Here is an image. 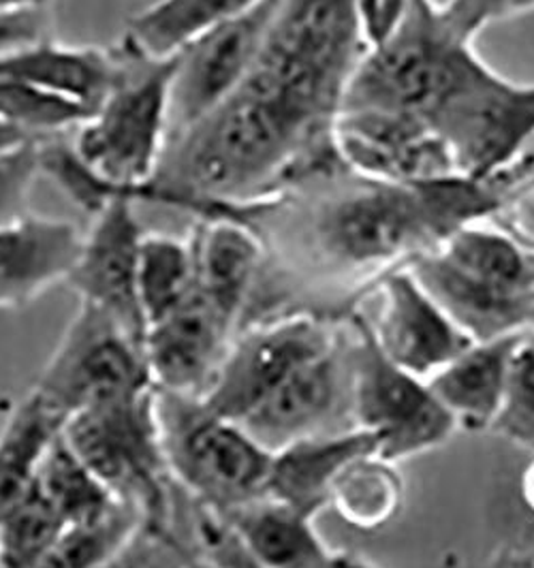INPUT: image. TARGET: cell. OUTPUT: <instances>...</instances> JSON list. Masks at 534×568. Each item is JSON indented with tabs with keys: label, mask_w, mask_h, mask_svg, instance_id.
Masks as SVG:
<instances>
[{
	"label": "cell",
	"mask_w": 534,
	"mask_h": 568,
	"mask_svg": "<svg viewBox=\"0 0 534 568\" xmlns=\"http://www.w3.org/2000/svg\"><path fill=\"white\" fill-rule=\"evenodd\" d=\"M282 195L293 203L274 200L291 214L309 263L328 276L355 278L360 297L387 272L487 221L498 201L466 175L400 184L349 165Z\"/></svg>",
	"instance_id": "obj_1"
},
{
	"label": "cell",
	"mask_w": 534,
	"mask_h": 568,
	"mask_svg": "<svg viewBox=\"0 0 534 568\" xmlns=\"http://www.w3.org/2000/svg\"><path fill=\"white\" fill-rule=\"evenodd\" d=\"M406 270L475 342L534 327V255L494 227L460 229Z\"/></svg>",
	"instance_id": "obj_2"
},
{
	"label": "cell",
	"mask_w": 534,
	"mask_h": 568,
	"mask_svg": "<svg viewBox=\"0 0 534 568\" xmlns=\"http://www.w3.org/2000/svg\"><path fill=\"white\" fill-rule=\"evenodd\" d=\"M115 54L120 67L112 90L101 108L78 124L71 148L103 189L131 197L152 180L168 148L178 52L150 57L124 37Z\"/></svg>",
	"instance_id": "obj_3"
},
{
	"label": "cell",
	"mask_w": 534,
	"mask_h": 568,
	"mask_svg": "<svg viewBox=\"0 0 534 568\" xmlns=\"http://www.w3.org/2000/svg\"><path fill=\"white\" fill-rule=\"evenodd\" d=\"M478 62L471 41L447 29L432 0H409L394 34L360 60L342 112H402L430 122Z\"/></svg>",
	"instance_id": "obj_4"
},
{
	"label": "cell",
	"mask_w": 534,
	"mask_h": 568,
	"mask_svg": "<svg viewBox=\"0 0 534 568\" xmlns=\"http://www.w3.org/2000/svg\"><path fill=\"white\" fill-rule=\"evenodd\" d=\"M161 445L173 484L216 515L263 498L272 457L231 419L198 396L157 392Z\"/></svg>",
	"instance_id": "obj_5"
},
{
	"label": "cell",
	"mask_w": 534,
	"mask_h": 568,
	"mask_svg": "<svg viewBox=\"0 0 534 568\" xmlns=\"http://www.w3.org/2000/svg\"><path fill=\"white\" fill-rule=\"evenodd\" d=\"M64 440L112 491L143 515V528L168 535L169 473L157 417V389L140 398L88 408L64 419Z\"/></svg>",
	"instance_id": "obj_6"
},
{
	"label": "cell",
	"mask_w": 534,
	"mask_h": 568,
	"mask_svg": "<svg viewBox=\"0 0 534 568\" xmlns=\"http://www.w3.org/2000/svg\"><path fill=\"white\" fill-rule=\"evenodd\" d=\"M351 327L353 424L379 438V457L397 464L443 445L457 429L427 383L400 368L376 344L366 314H346Z\"/></svg>",
	"instance_id": "obj_7"
},
{
	"label": "cell",
	"mask_w": 534,
	"mask_h": 568,
	"mask_svg": "<svg viewBox=\"0 0 534 568\" xmlns=\"http://www.w3.org/2000/svg\"><path fill=\"white\" fill-rule=\"evenodd\" d=\"M143 344L115 318L80 302L32 394L64 419L152 392Z\"/></svg>",
	"instance_id": "obj_8"
},
{
	"label": "cell",
	"mask_w": 534,
	"mask_h": 568,
	"mask_svg": "<svg viewBox=\"0 0 534 568\" xmlns=\"http://www.w3.org/2000/svg\"><path fill=\"white\" fill-rule=\"evenodd\" d=\"M340 341L334 323L321 314H282L263 321L233 338L199 398L216 415L240 424L284 378Z\"/></svg>",
	"instance_id": "obj_9"
},
{
	"label": "cell",
	"mask_w": 534,
	"mask_h": 568,
	"mask_svg": "<svg viewBox=\"0 0 534 568\" xmlns=\"http://www.w3.org/2000/svg\"><path fill=\"white\" fill-rule=\"evenodd\" d=\"M430 124L450 145L460 175L487 180L534 135V85L511 84L478 62Z\"/></svg>",
	"instance_id": "obj_10"
},
{
	"label": "cell",
	"mask_w": 534,
	"mask_h": 568,
	"mask_svg": "<svg viewBox=\"0 0 534 568\" xmlns=\"http://www.w3.org/2000/svg\"><path fill=\"white\" fill-rule=\"evenodd\" d=\"M282 0H261L251 11L201 32L178 50L171 82L169 138L191 129L242 84L259 57Z\"/></svg>",
	"instance_id": "obj_11"
},
{
	"label": "cell",
	"mask_w": 534,
	"mask_h": 568,
	"mask_svg": "<svg viewBox=\"0 0 534 568\" xmlns=\"http://www.w3.org/2000/svg\"><path fill=\"white\" fill-rule=\"evenodd\" d=\"M254 440L276 454L284 447L355 427L351 413V338L295 369L240 422Z\"/></svg>",
	"instance_id": "obj_12"
},
{
	"label": "cell",
	"mask_w": 534,
	"mask_h": 568,
	"mask_svg": "<svg viewBox=\"0 0 534 568\" xmlns=\"http://www.w3.org/2000/svg\"><path fill=\"white\" fill-rule=\"evenodd\" d=\"M143 235L135 201L115 195L92 214V227L82 237L80 255L67 278L80 302L110 314L141 344L145 321L140 308L138 270Z\"/></svg>",
	"instance_id": "obj_13"
},
{
	"label": "cell",
	"mask_w": 534,
	"mask_h": 568,
	"mask_svg": "<svg viewBox=\"0 0 534 568\" xmlns=\"http://www.w3.org/2000/svg\"><path fill=\"white\" fill-rule=\"evenodd\" d=\"M334 140L342 161L367 178L411 184L460 175L450 145L422 115L340 112Z\"/></svg>",
	"instance_id": "obj_14"
},
{
	"label": "cell",
	"mask_w": 534,
	"mask_h": 568,
	"mask_svg": "<svg viewBox=\"0 0 534 568\" xmlns=\"http://www.w3.org/2000/svg\"><path fill=\"white\" fill-rule=\"evenodd\" d=\"M367 293L379 300L376 316H366L379 348L400 368L423 381L475 344L406 267L387 272Z\"/></svg>",
	"instance_id": "obj_15"
},
{
	"label": "cell",
	"mask_w": 534,
	"mask_h": 568,
	"mask_svg": "<svg viewBox=\"0 0 534 568\" xmlns=\"http://www.w3.org/2000/svg\"><path fill=\"white\" fill-rule=\"evenodd\" d=\"M235 325L195 286L191 297L148 327L143 353L157 392L201 396L233 342Z\"/></svg>",
	"instance_id": "obj_16"
},
{
	"label": "cell",
	"mask_w": 534,
	"mask_h": 568,
	"mask_svg": "<svg viewBox=\"0 0 534 568\" xmlns=\"http://www.w3.org/2000/svg\"><path fill=\"white\" fill-rule=\"evenodd\" d=\"M82 235L62 219L24 214L0 225V308H27L54 284L67 283Z\"/></svg>",
	"instance_id": "obj_17"
},
{
	"label": "cell",
	"mask_w": 534,
	"mask_h": 568,
	"mask_svg": "<svg viewBox=\"0 0 534 568\" xmlns=\"http://www.w3.org/2000/svg\"><path fill=\"white\" fill-rule=\"evenodd\" d=\"M115 48H69L52 39L0 57V82L24 85L75 105L88 118L110 94L118 78Z\"/></svg>",
	"instance_id": "obj_18"
},
{
	"label": "cell",
	"mask_w": 534,
	"mask_h": 568,
	"mask_svg": "<svg viewBox=\"0 0 534 568\" xmlns=\"http://www.w3.org/2000/svg\"><path fill=\"white\" fill-rule=\"evenodd\" d=\"M366 455H379V438L362 427L298 440L272 457L263 498L316 517L346 466Z\"/></svg>",
	"instance_id": "obj_19"
},
{
	"label": "cell",
	"mask_w": 534,
	"mask_h": 568,
	"mask_svg": "<svg viewBox=\"0 0 534 568\" xmlns=\"http://www.w3.org/2000/svg\"><path fill=\"white\" fill-rule=\"evenodd\" d=\"M191 242L199 291L238 327L263 272L261 235L233 219H203L193 229Z\"/></svg>",
	"instance_id": "obj_20"
},
{
	"label": "cell",
	"mask_w": 534,
	"mask_h": 568,
	"mask_svg": "<svg viewBox=\"0 0 534 568\" xmlns=\"http://www.w3.org/2000/svg\"><path fill=\"white\" fill-rule=\"evenodd\" d=\"M524 332L475 342L445 368L425 378L434 398L453 415L457 429L483 432L492 427L503 402L511 353Z\"/></svg>",
	"instance_id": "obj_21"
},
{
	"label": "cell",
	"mask_w": 534,
	"mask_h": 568,
	"mask_svg": "<svg viewBox=\"0 0 534 568\" xmlns=\"http://www.w3.org/2000/svg\"><path fill=\"white\" fill-rule=\"evenodd\" d=\"M219 517L261 568H321L332 554L314 528V517L270 498Z\"/></svg>",
	"instance_id": "obj_22"
},
{
	"label": "cell",
	"mask_w": 534,
	"mask_h": 568,
	"mask_svg": "<svg viewBox=\"0 0 534 568\" xmlns=\"http://www.w3.org/2000/svg\"><path fill=\"white\" fill-rule=\"evenodd\" d=\"M62 427V419L30 394L0 432V526L32 491L41 457Z\"/></svg>",
	"instance_id": "obj_23"
},
{
	"label": "cell",
	"mask_w": 534,
	"mask_h": 568,
	"mask_svg": "<svg viewBox=\"0 0 534 568\" xmlns=\"http://www.w3.org/2000/svg\"><path fill=\"white\" fill-rule=\"evenodd\" d=\"M261 0H157L135 13L124 37L150 57L182 50L201 32L251 11Z\"/></svg>",
	"instance_id": "obj_24"
},
{
	"label": "cell",
	"mask_w": 534,
	"mask_h": 568,
	"mask_svg": "<svg viewBox=\"0 0 534 568\" xmlns=\"http://www.w3.org/2000/svg\"><path fill=\"white\" fill-rule=\"evenodd\" d=\"M198 286L195 248L191 237L168 233H145L141 240L138 293L140 308L150 325L163 321L182 306Z\"/></svg>",
	"instance_id": "obj_25"
},
{
	"label": "cell",
	"mask_w": 534,
	"mask_h": 568,
	"mask_svg": "<svg viewBox=\"0 0 534 568\" xmlns=\"http://www.w3.org/2000/svg\"><path fill=\"white\" fill-rule=\"evenodd\" d=\"M37 491L48 500L64 526L84 524L110 511L118 498L101 484L58 432L41 457Z\"/></svg>",
	"instance_id": "obj_26"
},
{
	"label": "cell",
	"mask_w": 534,
	"mask_h": 568,
	"mask_svg": "<svg viewBox=\"0 0 534 568\" xmlns=\"http://www.w3.org/2000/svg\"><path fill=\"white\" fill-rule=\"evenodd\" d=\"M141 528L140 509L118 500L97 519L64 526L37 568H105Z\"/></svg>",
	"instance_id": "obj_27"
},
{
	"label": "cell",
	"mask_w": 534,
	"mask_h": 568,
	"mask_svg": "<svg viewBox=\"0 0 534 568\" xmlns=\"http://www.w3.org/2000/svg\"><path fill=\"white\" fill-rule=\"evenodd\" d=\"M402 498L404 485L394 464L379 455H366L346 466L337 477L332 507L351 526L374 530L394 519Z\"/></svg>",
	"instance_id": "obj_28"
},
{
	"label": "cell",
	"mask_w": 534,
	"mask_h": 568,
	"mask_svg": "<svg viewBox=\"0 0 534 568\" xmlns=\"http://www.w3.org/2000/svg\"><path fill=\"white\" fill-rule=\"evenodd\" d=\"M64 524L32 487L29 498L0 526V568H37Z\"/></svg>",
	"instance_id": "obj_29"
},
{
	"label": "cell",
	"mask_w": 534,
	"mask_h": 568,
	"mask_svg": "<svg viewBox=\"0 0 534 568\" xmlns=\"http://www.w3.org/2000/svg\"><path fill=\"white\" fill-rule=\"evenodd\" d=\"M490 429L534 452V329H526L511 353L503 402Z\"/></svg>",
	"instance_id": "obj_30"
},
{
	"label": "cell",
	"mask_w": 534,
	"mask_h": 568,
	"mask_svg": "<svg viewBox=\"0 0 534 568\" xmlns=\"http://www.w3.org/2000/svg\"><path fill=\"white\" fill-rule=\"evenodd\" d=\"M85 118L88 115L75 105L24 85L0 82V122L22 126L39 138H46L69 126H78Z\"/></svg>",
	"instance_id": "obj_31"
},
{
	"label": "cell",
	"mask_w": 534,
	"mask_h": 568,
	"mask_svg": "<svg viewBox=\"0 0 534 568\" xmlns=\"http://www.w3.org/2000/svg\"><path fill=\"white\" fill-rule=\"evenodd\" d=\"M41 140H29L0 154V225L29 214L30 191L41 175Z\"/></svg>",
	"instance_id": "obj_32"
},
{
	"label": "cell",
	"mask_w": 534,
	"mask_h": 568,
	"mask_svg": "<svg viewBox=\"0 0 534 568\" xmlns=\"http://www.w3.org/2000/svg\"><path fill=\"white\" fill-rule=\"evenodd\" d=\"M487 223L515 242L522 251L534 255V182L503 195Z\"/></svg>",
	"instance_id": "obj_33"
},
{
	"label": "cell",
	"mask_w": 534,
	"mask_h": 568,
	"mask_svg": "<svg viewBox=\"0 0 534 568\" xmlns=\"http://www.w3.org/2000/svg\"><path fill=\"white\" fill-rule=\"evenodd\" d=\"M50 7L0 11V57L50 39Z\"/></svg>",
	"instance_id": "obj_34"
},
{
	"label": "cell",
	"mask_w": 534,
	"mask_h": 568,
	"mask_svg": "<svg viewBox=\"0 0 534 568\" xmlns=\"http://www.w3.org/2000/svg\"><path fill=\"white\" fill-rule=\"evenodd\" d=\"M175 540L168 535H157L148 528H141L140 535L131 540L105 568H184L189 565L178 562Z\"/></svg>",
	"instance_id": "obj_35"
},
{
	"label": "cell",
	"mask_w": 534,
	"mask_h": 568,
	"mask_svg": "<svg viewBox=\"0 0 534 568\" xmlns=\"http://www.w3.org/2000/svg\"><path fill=\"white\" fill-rule=\"evenodd\" d=\"M511 0H450L439 7L447 29L464 41H471L487 20L508 13Z\"/></svg>",
	"instance_id": "obj_36"
},
{
	"label": "cell",
	"mask_w": 534,
	"mask_h": 568,
	"mask_svg": "<svg viewBox=\"0 0 534 568\" xmlns=\"http://www.w3.org/2000/svg\"><path fill=\"white\" fill-rule=\"evenodd\" d=\"M409 0H355L367 50L385 43L400 27Z\"/></svg>",
	"instance_id": "obj_37"
},
{
	"label": "cell",
	"mask_w": 534,
	"mask_h": 568,
	"mask_svg": "<svg viewBox=\"0 0 534 568\" xmlns=\"http://www.w3.org/2000/svg\"><path fill=\"white\" fill-rule=\"evenodd\" d=\"M487 189L501 200L508 191L534 182V135L524 143V148L501 170L494 171L487 180H483Z\"/></svg>",
	"instance_id": "obj_38"
},
{
	"label": "cell",
	"mask_w": 534,
	"mask_h": 568,
	"mask_svg": "<svg viewBox=\"0 0 534 568\" xmlns=\"http://www.w3.org/2000/svg\"><path fill=\"white\" fill-rule=\"evenodd\" d=\"M39 135L30 133L22 126H16V124H7V122H0V154L18 148L20 143L29 142V140H37Z\"/></svg>",
	"instance_id": "obj_39"
},
{
	"label": "cell",
	"mask_w": 534,
	"mask_h": 568,
	"mask_svg": "<svg viewBox=\"0 0 534 568\" xmlns=\"http://www.w3.org/2000/svg\"><path fill=\"white\" fill-rule=\"evenodd\" d=\"M321 568H379L349 551H332Z\"/></svg>",
	"instance_id": "obj_40"
},
{
	"label": "cell",
	"mask_w": 534,
	"mask_h": 568,
	"mask_svg": "<svg viewBox=\"0 0 534 568\" xmlns=\"http://www.w3.org/2000/svg\"><path fill=\"white\" fill-rule=\"evenodd\" d=\"M54 0H0V11L7 9H29V7H50Z\"/></svg>",
	"instance_id": "obj_41"
},
{
	"label": "cell",
	"mask_w": 534,
	"mask_h": 568,
	"mask_svg": "<svg viewBox=\"0 0 534 568\" xmlns=\"http://www.w3.org/2000/svg\"><path fill=\"white\" fill-rule=\"evenodd\" d=\"M184 568H193V567H191V565H189V567H184Z\"/></svg>",
	"instance_id": "obj_42"
},
{
	"label": "cell",
	"mask_w": 534,
	"mask_h": 568,
	"mask_svg": "<svg viewBox=\"0 0 534 568\" xmlns=\"http://www.w3.org/2000/svg\"><path fill=\"white\" fill-rule=\"evenodd\" d=\"M533 329H534V327H533Z\"/></svg>",
	"instance_id": "obj_43"
}]
</instances>
